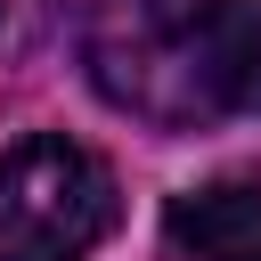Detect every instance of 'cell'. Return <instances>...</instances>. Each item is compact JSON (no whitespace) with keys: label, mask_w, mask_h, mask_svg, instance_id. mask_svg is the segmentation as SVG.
<instances>
[{"label":"cell","mask_w":261,"mask_h":261,"mask_svg":"<svg viewBox=\"0 0 261 261\" xmlns=\"http://www.w3.org/2000/svg\"><path fill=\"white\" fill-rule=\"evenodd\" d=\"M171 245L188 261H261V171L188 188L171 204Z\"/></svg>","instance_id":"cell-4"},{"label":"cell","mask_w":261,"mask_h":261,"mask_svg":"<svg viewBox=\"0 0 261 261\" xmlns=\"http://www.w3.org/2000/svg\"><path fill=\"white\" fill-rule=\"evenodd\" d=\"M114 228V171L82 139H16L0 155V261H90Z\"/></svg>","instance_id":"cell-2"},{"label":"cell","mask_w":261,"mask_h":261,"mask_svg":"<svg viewBox=\"0 0 261 261\" xmlns=\"http://www.w3.org/2000/svg\"><path fill=\"white\" fill-rule=\"evenodd\" d=\"M57 24H65V0H0V65L33 57Z\"/></svg>","instance_id":"cell-5"},{"label":"cell","mask_w":261,"mask_h":261,"mask_svg":"<svg viewBox=\"0 0 261 261\" xmlns=\"http://www.w3.org/2000/svg\"><path fill=\"white\" fill-rule=\"evenodd\" d=\"M196 73L212 122L261 114V0H204L196 8Z\"/></svg>","instance_id":"cell-3"},{"label":"cell","mask_w":261,"mask_h":261,"mask_svg":"<svg viewBox=\"0 0 261 261\" xmlns=\"http://www.w3.org/2000/svg\"><path fill=\"white\" fill-rule=\"evenodd\" d=\"M196 8L204 0H98L90 16V82L106 106L155 130H204V73H196Z\"/></svg>","instance_id":"cell-1"}]
</instances>
